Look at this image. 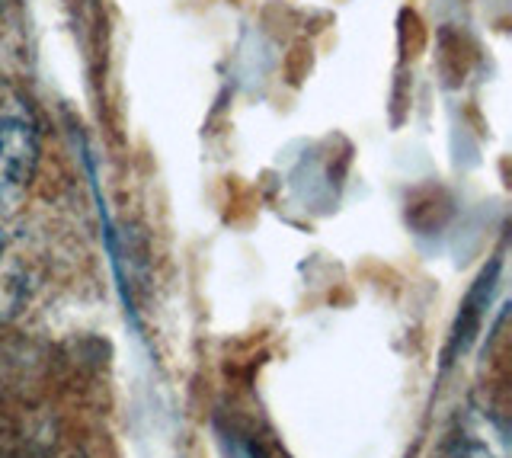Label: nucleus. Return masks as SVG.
I'll use <instances>...</instances> for the list:
<instances>
[{
  "instance_id": "20e7f679",
  "label": "nucleus",
  "mask_w": 512,
  "mask_h": 458,
  "mask_svg": "<svg viewBox=\"0 0 512 458\" xmlns=\"http://www.w3.org/2000/svg\"><path fill=\"white\" fill-rule=\"evenodd\" d=\"M29 298V270L23 254L0 234V321H10L23 311Z\"/></svg>"
},
{
  "instance_id": "7ed1b4c3",
  "label": "nucleus",
  "mask_w": 512,
  "mask_h": 458,
  "mask_svg": "<svg viewBox=\"0 0 512 458\" xmlns=\"http://www.w3.org/2000/svg\"><path fill=\"white\" fill-rule=\"evenodd\" d=\"M461 458H509V426L490 410H474L458 433Z\"/></svg>"
},
{
  "instance_id": "f03ea898",
  "label": "nucleus",
  "mask_w": 512,
  "mask_h": 458,
  "mask_svg": "<svg viewBox=\"0 0 512 458\" xmlns=\"http://www.w3.org/2000/svg\"><path fill=\"white\" fill-rule=\"evenodd\" d=\"M500 270L503 260H490V266L480 270V276L474 279V286L464 295V302L458 308V318L448 330V346H445V366H452L455 359H461L471 350V343L477 340L480 327H484V318L493 305V295L500 289Z\"/></svg>"
},
{
  "instance_id": "39448f33",
  "label": "nucleus",
  "mask_w": 512,
  "mask_h": 458,
  "mask_svg": "<svg viewBox=\"0 0 512 458\" xmlns=\"http://www.w3.org/2000/svg\"><path fill=\"white\" fill-rule=\"evenodd\" d=\"M218 446L224 458H269L260 442H253L234 430H218Z\"/></svg>"
},
{
  "instance_id": "423d86ee",
  "label": "nucleus",
  "mask_w": 512,
  "mask_h": 458,
  "mask_svg": "<svg viewBox=\"0 0 512 458\" xmlns=\"http://www.w3.org/2000/svg\"><path fill=\"white\" fill-rule=\"evenodd\" d=\"M0 7H4V0H0Z\"/></svg>"
},
{
  "instance_id": "f257e3e1",
  "label": "nucleus",
  "mask_w": 512,
  "mask_h": 458,
  "mask_svg": "<svg viewBox=\"0 0 512 458\" xmlns=\"http://www.w3.org/2000/svg\"><path fill=\"white\" fill-rule=\"evenodd\" d=\"M42 161V125L29 97L0 81V212H13L29 193Z\"/></svg>"
}]
</instances>
